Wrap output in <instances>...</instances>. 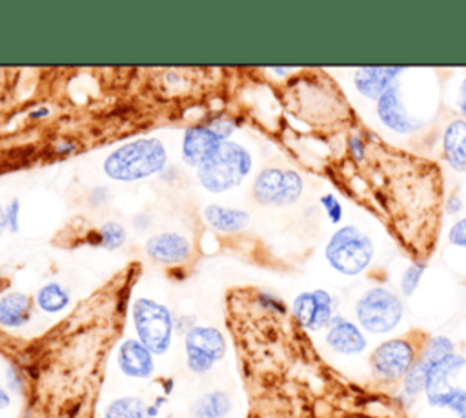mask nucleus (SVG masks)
<instances>
[{"label": "nucleus", "instance_id": "obj_1", "mask_svg": "<svg viewBox=\"0 0 466 418\" xmlns=\"http://www.w3.org/2000/svg\"><path fill=\"white\" fill-rule=\"evenodd\" d=\"M166 162L167 153L158 138H138L113 149L102 169L111 180L135 182L160 173Z\"/></svg>", "mask_w": 466, "mask_h": 418}, {"label": "nucleus", "instance_id": "obj_2", "mask_svg": "<svg viewBox=\"0 0 466 418\" xmlns=\"http://www.w3.org/2000/svg\"><path fill=\"white\" fill-rule=\"evenodd\" d=\"M428 340L426 333L411 331L379 343L370 354L373 378L382 385L402 382L422 354Z\"/></svg>", "mask_w": 466, "mask_h": 418}, {"label": "nucleus", "instance_id": "obj_3", "mask_svg": "<svg viewBox=\"0 0 466 418\" xmlns=\"http://www.w3.org/2000/svg\"><path fill=\"white\" fill-rule=\"evenodd\" d=\"M251 167V153L244 145L228 140L204 165L197 169V178L206 191L224 193L240 185Z\"/></svg>", "mask_w": 466, "mask_h": 418}, {"label": "nucleus", "instance_id": "obj_4", "mask_svg": "<svg viewBox=\"0 0 466 418\" xmlns=\"http://www.w3.org/2000/svg\"><path fill=\"white\" fill-rule=\"evenodd\" d=\"M373 253L375 247L371 238L355 225L337 229L328 240L324 251L328 264L346 276L362 273L370 265Z\"/></svg>", "mask_w": 466, "mask_h": 418}, {"label": "nucleus", "instance_id": "obj_5", "mask_svg": "<svg viewBox=\"0 0 466 418\" xmlns=\"http://www.w3.org/2000/svg\"><path fill=\"white\" fill-rule=\"evenodd\" d=\"M131 318L137 340H140L153 354H164L169 349L175 320L164 304L140 296L133 304Z\"/></svg>", "mask_w": 466, "mask_h": 418}, {"label": "nucleus", "instance_id": "obj_6", "mask_svg": "<svg viewBox=\"0 0 466 418\" xmlns=\"http://www.w3.org/2000/svg\"><path fill=\"white\" fill-rule=\"evenodd\" d=\"M355 314L360 327L373 334H382L399 325L404 314V305L393 291L373 287L357 300Z\"/></svg>", "mask_w": 466, "mask_h": 418}, {"label": "nucleus", "instance_id": "obj_7", "mask_svg": "<svg viewBox=\"0 0 466 418\" xmlns=\"http://www.w3.org/2000/svg\"><path fill=\"white\" fill-rule=\"evenodd\" d=\"M186 365L193 374H206L226 354V338L213 325H191L184 336Z\"/></svg>", "mask_w": 466, "mask_h": 418}, {"label": "nucleus", "instance_id": "obj_8", "mask_svg": "<svg viewBox=\"0 0 466 418\" xmlns=\"http://www.w3.org/2000/svg\"><path fill=\"white\" fill-rule=\"evenodd\" d=\"M304 189L302 176L291 169L266 167L262 169L251 187L253 198L262 205H291L295 204Z\"/></svg>", "mask_w": 466, "mask_h": 418}, {"label": "nucleus", "instance_id": "obj_9", "mask_svg": "<svg viewBox=\"0 0 466 418\" xmlns=\"http://www.w3.org/2000/svg\"><path fill=\"white\" fill-rule=\"evenodd\" d=\"M233 133V124L224 118H217L206 125H193L186 129L182 136V158L191 167L204 165L218 147L228 142Z\"/></svg>", "mask_w": 466, "mask_h": 418}, {"label": "nucleus", "instance_id": "obj_10", "mask_svg": "<svg viewBox=\"0 0 466 418\" xmlns=\"http://www.w3.org/2000/svg\"><path fill=\"white\" fill-rule=\"evenodd\" d=\"M377 114L380 122L397 134H410L424 125V120L411 114L408 105L402 102L400 82L390 85L384 95L377 100Z\"/></svg>", "mask_w": 466, "mask_h": 418}, {"label": "nucleus", "instance_id": "obj_11", "mask_svg": "<svg viewBox=\"0 0 466 418\" xmlns=\"http://www.w3.org/2000/svg\"><path fill=\"white\" fill-rule=\"evenodd\" d=\"M333 309L335 300L324 289L300 293L291 304V313L295 320L308 331H319L328 327L333 318Z\"/></svg>", "mask_w": 466, "mask_h": 418}, {"label": "nucleus", "instance_id": "obj_12", "mask_svg": "<svg viewBox=\"0 0 466 418\" xmlns=\"http://www.w3.org/2000/svg\"><path fill=\"white\" fill-rule=\"evenodd\" d=\"M155 354L137 338H127L118 345L116 365L118 369L137 380H147L155 373Z\"/></svg>", "mask_w": 466, "mask_h": 418}, {"label": "nucleus", "instance_id": "obj_13", "mask_svg": "<svg viewBox=\"0 0 466 418\" xmlns=\"http://www.w3.org/2000/svg\"><path fill=\"white\" fill-rule=\"evenodd\" d=\"M146 254L158 264H182L191 254V244L180 233H158L146 242Z\"/></svg>", "mask_w": 466, "mask_h": 418}, {"label": "nucleus", "instance_id": "obj_14", "mask_svg": "<svg viewBox=\"0 0 466 418\" xmlns=\"http://www.w3.org/2000/svg\"><path fill=\"white\" fill-rule=\"evenodd\" d=\"M326 343L339 354H359L366 349L362 331L342 316H333L326 327Z\"/></svg>", "mask_w": 466, "mask_h": 418}, {"label": "nucleus", "instance_id": "obj_15", "mask_svg": "<svg viewBox=\"0 0 466 418\" xmlns=\"http://www.w3.org/2000/svg\"><path fill=\"white\" fill-rule=\"evenodd\" d=\"M402 71L404 67H359L353 75V84L362 96L379 100L384 91L397 82Z\"/></svg>", "mask_w": 466, "mask_h": 418}, {"label": "nucleus", "instance_id": "obj_16", "mask_svg": "<svg viewBox=\"0 0 466 418\" xmlns=\"http://www.w3.org/2000/svg\"><path fill=\"white\" fill-rule=\"evenodd\" d=\"M33 300L29 294L20 291H11L0 296V325L7 329H16L25 325L33 316Z\"/></svg>", "mask_w": 466, "mask_h": 418}, {"label": "nucleus", "instance_id": "obj_17", "mask_svg": "<svg viewBox=\"0 0 466 418\" xmlns=\"http://www.w3.org/2000/svg\"><path fill=\"white\" fill-rule=\"evenodd\" d=\"M442 151L455 171H466V120L457 118L448 124L442 134Z\"/></svg>", "mask_w": 466, "mask_h": 418}, {"label": "nucleus", "instance_id": "obj_18", "mask_svg": "<svg viewBox=\"0 0 466 418\" xmlns=\"http://www.w3.org/2000/svg\"><path fill=\"white\" fill-rule=\"evenodd\" d=\"M206 222L218 233H238L249 224V214L244 209L209 204L204 209Z\"/></svg>", "mask_w": 466, "mask_h": 418}, {"label": "nucleus", "instance_id": "obj_19", "mask_svg": "<svg viewBox=\"0 0 466 418\" xmlns=\"http://www.w3.org/2000/svg\"><path fill=\"white\" fill-rule=\"evenodd\" d=\"M233 409V400L226 391L215 389L200 394L189 405V418H226Z\"/></svg>", "mask_w": 466, "mask_h": 418}, {"label": "nucleus", "instance_id": "obj_20", "mask_svg": "<svg viewBox=\"0 0 466 418\" xmlns=\"http://www.w3.org/2000/svg\"><path fill=\"white\" fill-rule=\"evenodd\" d=\"M69 291L60 282H47L35 294V305L47 314L62 313L69 305Z\"/></svg>", "mask_w": 466, "mask_h": 418}, {"label": "nucleus", "instance_id": "obj_21", "mask_svg": "<svg viewBox=\"0 0 466 418\" xmlns=\"http://www.w3.org/2000/svg\"><path fill=\"white\" fill-rule=\"evenodd\" d=\"M149 409L140 396H118L104 411V418H147Z\"/></svg>", "mask_w": 466, "mask_h": 418}, {"label": "nucleus", "instance_id": "obj_22", "mask_svg": "<svg viewBox=\"0 0 466 418\" xmlns=\"http://www.w3.org/2000/svg\"><path fill=\"white\" fill-rule=\"evenodd\" d=\"M435 407H446V409L453 411L459 418H466V389H462L455 383L446 394H442L437 400Z\"/></svg>", "mask_w": 466, "mask_h": 418}, {"label": "nucleus", "instance_id": "obj_23", "mask_svg": "<svg viewBox=\"0 0 466 418\" xmlns=\"http://www.w3.org/2000/svg\"><path fill=\"white\" fill-rule=\"evenodd\" d=\"M98 236H100V244L102 247L106 249H118L124 240H126V229L122 224L118 222H106L100 231H98Z\"/></svg>", "mask_w": 466, "mask_h": 418}, {"label": "nucleus", "instance_id": "obj_24", "mask_svg": "<svg viewBox=\"0 0 466 418\" xmlns=\"http://www.w3.org/2000/svg\"><path fill=\"white\" fill-rule=\"evenodd\" d=\"M424 269H426L424 264H411V265H408V267L404 269L402 278H400V289H402V293H404L406 296H411V294L415 293V289H417V285H419V282H420V276H422Z\"/></svg>", "mask_w": 466, "mask_h": 418}, {"label": "nucleus", "instance_id": "obj_25", "mask_svg": "<svg viewBox=\"0 0 466 418\" xmlns=\"http://www.w3.org/2000/svg\"><path fill=\"white\" fill-rule=\"evenodd\" d=\"M320 204H322V207H324V211H326L329 222L339 224V222L342 220V205H340V202L335 198V194H331V193L322 194V196H320Z\"/></svg>", "mask_w": 466, "mask_h": 418}, {"label": "nucleus", "instance_id": "obj_26", "mask_svg": "<svg viewBox=\"0 0 466 418\" xmlns=\"http://www.w3.org/2000/svg\"><path fill=\"white\" fill-rule=\"evenodd\" d=\"M5 222H7V229L11 233H18L20 229V200L13 198L5 207Z\"/></svg>", "mask_w": 466, "mask_h": 418}, {"label": "nucleus", "instance_id": "obj_27", "mask_svg": "<svg viewBox=\"0 0 466 418\" xmlns=\"http://www.w3.org/2000/svg\"><path fill=\"white\" fill-rule=\"evenodd\" d=\"M448 238L453 245L466 249V218H461L451 225Z\"/></svg>", "mask_w": 466, "mask_h": 418}, {"label": "nucleus", "instance_id": "obj_28", "mask_svg": "<svg viewBox=\"0 0 466 418\" xmlns=\"http://www.w3.org/2000/svg\"><path fill=\"white\" fill-rule=\"evenodd\" d=\"M350 149H351L355 158L360 160L364 156V144H362V140L359 136H351L350 138Z\"/></svg>", "mask_w": 466, "mask_h": 418}, {"label": "nucleus", "instance_id": "obj_29", "mask_svg": "<svg viewBox=\"0 0 466 418\" xmlns=\"http://www.w3.org/2000/svg\"><path fill=\"white\" fill-rule=\"evenodd\" d=\"M459 107L466 114V78L461 84V93H459Z\"/></svg>", "mask_w": 466, "mask_h": 418}, {"label": "nucleus", "instance_id": "obj_30", "mask_svg": "<svg viewBox=\"0 0 466 418\" xmlns=\"http://www.w3.org/2000/svg\"><path fill=\"white\" fill-rule=\"evenodd\" d=\"M9 403H11V396H9V393H7L5 389H2V387H0V411H2V409H5V407H9Z\"/></svg>", "mask_w": 466, "mask_h": 418}, {"label": "nucleus", "instance_id": "obj_31", "mask_svg": "<svg viewBox=\"0 0 466 418\" xmlns=\"http://www.w3.org/2000/svg\"><path fill=\"white\" fill-rule=\"evenodd\" d=\"M448 204H450V205H448V211H450V213L461 211V200H459L455 194H451V198H450Z\"/></svg>", "mask_w": 466, "mask_h": 418}, {"label": "nucleus", "instance_id": "obj_32", "mask_svg": "<svg viewBox=\"0 0 466 418\" xmlns=\"http://www.w3.org/2000/svg\"><path fill=\"white\" fill-rule=\"evenodd\" d=\"M7 229V222H5V211H4V207H2V204H0V236H2V233Z\"/></svg>", "mask_w": 466, "mask_h": 418}, {"label": "nucleus", "instance_id": "obj_33", "mask_svg": "<svg viewBox=\"0 0 466 418\" xmlns=\"http://www.w3.org/2000/svg\"><path fill=\"white\" fill-rule=\"evenodd\" d=\"M42 114H47V109H40V111L33 113V116H42Z\"/></svg>", "mask_w": 466, "mask_h": 418}]
</instances>
